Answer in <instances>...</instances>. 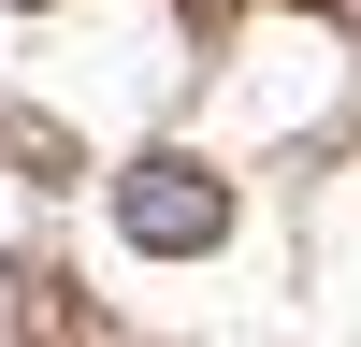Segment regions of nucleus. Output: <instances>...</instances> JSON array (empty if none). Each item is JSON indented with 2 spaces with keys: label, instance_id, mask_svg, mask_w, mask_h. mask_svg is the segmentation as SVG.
Instances as JSON below:
<instances>
[{
  "label": "nucleus",
  "instance_id": "1",
  "mask_svg": "<svg viewBox=\"0 0 361 347\" xmlns=\"http://www.w3.org/2000/svg\"><path fill=\"white\" fill-rule=\"evenodd\" d=\"M116 217H130V231H145V246H217V231H231V202H217V188H202V174H188V159H145V174H130V188H116Z\"/></svg>",
  "mask_w": 361,
  "mask_h": 347
}]
</instances>
